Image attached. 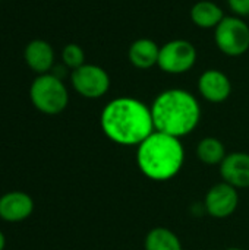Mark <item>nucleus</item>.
Masks as SVG:
<instances>
[{"label": "nucleus", "mask_w": 249, "mask_h": 250, "mask_svg": "<svg viewBox=\"0 0 249 250\" xmlns=\"http://www.w3.org/2000/svg\"><path fill=\"white\" fill-rule=\"evenodd\" d=\"M100 126L112 142L122 146H138L154 132L151 107L134 97L114 98L104 105Z\"/></svg>", "instance_id": "1"}, {"label": "nucleus", "mask_w": 249, "mask_h": 250, "mask_svg": "<svg viewBox=\"0 0 249 250\" xmlns=\"http://www.w3.org/2000/svg\"><path fill=\"white\" fill-rule=\"evenodd\" d=\"M151 114L154 130L181 139L197 129L201 120V105L189 91L172 88L154 98Z\"/></svg>", "instance_id": "2"}, {"label": "nucleus", "mask_w": 249, "mask_h": 250, "mask_svg": "<svg viewBox=\"0 0 249 250\" xmlns=\"http://www.w3.org/2000/svg\"><path fill=\"white\" fill-rule=\"evenodd\" d=\"M185 149L179 138L154 130L136 146V166L150 180L167 182L182 168Z\"/></svg>", "instance_id": "3"}, {"label": "nucleus", "mask_w": 249, "mask_h": 250, "mask_svg": "<svg viewBox=\"0 0 249 250\" xmlns=\"http://www.w3.org/2000/svg\"><path fill=\"white\" fill-rule=\"evenodd\" d=\"M29 98L32 105L43 114L56 116L66 110L69 104V92L63 79L56 75H38L29 86Z\"/></svg>", "instance_id": "4"}, {"label": "nucleus", "mask_w": 249, "mask_h": 250, "mask_svg": "<svg viewBox=\"0 0 249 250\" xmlns=\"http://www.w3.org/2000/svg\"><path fill=\"white\" fill-rule=\"evenodd\" d=\"M214 41L223 54L242 56L249 50V25L241 16H225L214 28Z\"/></svg>", "instance_id": "5"}, {"label": "nucleus", "mask_w": 249, "mask_h": 250, "mask_svg": "<svg viewBox=\"0 0 249 250\" xmlns=\"http://www.w3.org/2000/svg\"><path fill=\"white\" fill-rule=\"evenodd\" d=\"M197 48L188 40H172L160 47L157 66L170 75H182L189 72L197 63Z\"/></svg>", "instance_id": "6"}, {"label": "nucleus", "mask_w": 249, "mask_h": 250, "mask_svg": "<svg viewBox=\"0 0 249 250\" xmlns=\"http://www.w3.org/2000/svg\"><path fill=\"white\" fill-rule=\"evenodd\" d=\"M70 82L73 89L84 98L97 100L104 97L110 89L109 73L97 64L85 63L81 67L72 70Z\"/></svg>", "instance_id": "7"}, {"label": "nucleus", "mask_w": 249, "mask_h": 250, "mask_svg": "<svg viewBox=\"0 0 249 250\" xmlns=\"http://www.w3.org/2000/svg\"><path fill=\"white\" fill-rule=\"evenodd\" d=\"M204 209L205 212L217 220L227 218L233 215L239 205V193L238 189L230 186L226 182L217 183L208 189L204 198Z\"/></svg>", "instance_id": "8"}, {"label": "nucleus", "mask_w": 249, "mask_h": 250, "mask_svg": "<svg viewBox=\"0 0 249 250\" xmlns=\"http://www.w3.org/2000/svg\"><path fill=\"white\" fill-rule=\"evenodd\" d=\"M198 91L205 101L220 104L230 97L232 82L229 76L222 70L208 69L198 79Z\"/></svg>", "instance_id": "9"}, {"label": "nucleus", "mask_w": 249, "mask_h": 250, "mask_svg": "<svg viewBox=\"0 0 249 250\" xmlns=\"http://www.w3.org/2000/svg\"><path fill=\"white\" fill-rule=\"evenodd\" d=\"M34 212V199L21 190H12L0 196V218L6 223H21Z\"/></svg>", "instance_id": "10"}, {"label": "nucleus", "mask_w": 249, "mask_h": 250, "mask_svg": "<svg viewBox=\"0 0 249 250\" xmlns=\"http://www.w3.org/2000/svg\"><path fill=\"white\" fill-rule=\"evenodd\" d=\"M220 167V176L223 182L236 189L249 188V154L232 152L227 154Z\"/></svg>", "instance_id": "11"}, {"label": "nucleus", "mask_w": 249, "mask_h": 250, "mask_svg": "<svg viewBox=\"0 0 249 250\" xmlns=\"http://www.w3.org/2000/svg\"><path fill=\"white\" fill-rule=\"evenodd\" d=\"M23 60L37 75L50 73L54 67V50L45 40H32L25 45Z\"/></svg>", "instance_id": "12"}, {"label": "nucleus", "mask_w": 249, "mask_h": 250, "mask_svg": "<svg viewBox=\"0 0 249 250\" xmlns=\"http://www.w3.org/2000/svg\"><path fill=\"white\" fill-rule=\"evenodd\" d=\"M160 47L156 41L150 38H139L134 41L128 51V59L131 64L141 70H148L158 63Z\"/></svg>", "instance_id": "13"}, {"label": "nucleus", "mask_w": 249, "mask_h": 250, "mask_svg": "<svg viewBox=\"0 0 249 250\" xmlns=\"http://www.w3.org/2000/svg\"><path fill=\"white\" fill-rule=\"evenodd\" d=\"M225 18L223 9L211 0H200L191 9V19L194 25L203 29L216 28Z\"/></svg>", "instance_id": "14"}, {"label": "nucleus", "mask_w": 249, "mask_h": 250, "mask_svg": "<svg viewBox=\"0 0 249 250\" xmlns=\"http://www.w3.org/2000/svg\"><path fill=\"white\" fill-rule=\"evenodd\" d=\"M144 248L145 250H182V243L172 230L156 227L148 231Z\"/></svg>", "instance_id": "15"}, {"label": "nucleus", "mask_w": 249, "mask_h": 250, "mask_svg": "<svg viewBox=\"0 0 249 250\" xmlns=\"http://www.w3.org/2000/svg\"><path fill=\"white\" fill-rule=\"evenodd\" d=\"M195 152H197L198 160L207 166H220L225 157L227 155L223 142L213 136H207L201 139L197 145Z\"/></svg>", "instance_id": "16"}, {"label": "nucleus", "mask_w": 249, "mask_h": 250, "mask_svg": "<svg viewBox=\"0 0 249 250\" xmlns=\"http://www.w3.org/2000/svg\"><path fill=\"white\" fill-rule=\"evenodd\" d=\"M62 62L68 69L75 70L85 64V51L82 50L81 45L75 42L66 44L62 50Z\"/></svg>", "instance_id": "17"}, {"label": "nucleus", "mask_w": 249, "mask_h": 250, "mask_svg": "<svg viewBox=\"0 0 249 250\" xmlns=\"http://www.w3.org/2000/svg\"><path fill=\"white\" fill-rule=\"evenodd\" d=\"M227 3L236 16H249V0H227Z\"/></svg>", "instance_id": "18"}, {"label": "nucleus", "mask_w": 249, "mask_h": 250, "mask_svg": "<svg viewBox=\"0 0 249 250\" xmlns=\"http://www.w3.org/2000/svg\"><path fill=\"white\" fill-rule=\"evenodd\" d=\"M6 248V237H4V234L0 231V250H4Z\"/></svg>", "instance_id": "19"}, {"label": "nucleus", "mask_w": 249, "mask_h": 250, "mask_svg": "<svg viewBox=\"0 0 249 250\" xmlns=\"http://www.w3.org/2000/svg\"><path fill=\"white\" fill-rule=\"evenodd\" d=\"M226 250H244V249H239V248H229V249Z\"/></svg>", "instance_id": "20"}]
</instances>
